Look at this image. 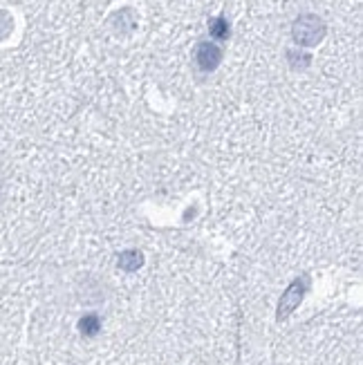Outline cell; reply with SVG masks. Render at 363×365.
<instances>
[{
    "label": "cell",
    "mask_w": 363,
    "mask_h": 365,
    "mask_svg": "<svg viewBox=\"0 0 363 365\" xmlns=\"http://www.w3.org/2000/svg\"><path fill=\"white\" fill-rule=\"evenodd\" d=\"M14 29V21H12V16L7 14V12H0V40L10 36V31Z\"/></svg>",
    "instance_id": "cell-8"
},
{
    "label": "cell",
    "mask_w": 363,
    "mask_h": 365,
    "mask_svg": "<svg viewBox=\"0 0 363 365\" xmlns=\"http://www.w3.org/2000/svg\"><path fill=\"white\" fill-rule=\"evenodd\" d=\"M287 59L292 61V68H308V66H310V61H312L308 54H301V52L296 54L294 50H289V52H287Z\"/></svg>",
    "instance_id": "cell-7"
},
{
    "label": "cell",
    "mask_w": 363,
    "mask_h": 365,
    "mask_svg": "<svg viewBox=\"0 0 363 365\" xmlns=\"http://www.w3.org/2000/svg\"><path fill=\"white\" fill-rule=\"evenodd\" d=\"M222 47L217 43H211V40H202L196 47V63L202 72H213L217 70V66L222 63Z\"/></svg>",
    "instance_id": "cell-3"
},
{
    "label": "cell",
    "mask_w": 363,
    "mask_h": 365,
    "mask_svg": "<svg viewBox=\"0 0 363 365\" xmlns=\"http://www.w3.org/2000/svg\"><path fill=\"white\" fill-rule=\"evenodd\" d=\"M209 34H211L215 40H227L229 38V21L224 16H215V18L209 21Z\"/></svg>",
    "instance_id": "cell-6"
},
{
    "label": "cell",
    "mask_w": 363,
    "mask_h": 365,
    "mask_svg": "<svg viewBox=\"0 0 363 365\" xmlns=\"http://www.w3.org/2000/svg\"><path fill=\"white\" fill-rule=\"evenodd\" d=\"M327 34L325 21L317 14H301L292 25V38L298 47H314L319 45Z\"/></svg>",
    "instance_id": "cell-1"
},
{
    "label": "cell",
    "mask_w": 363,
    "mask_h": 365,
    "mask_svg": "<svg viewBox=\"0 0 363 365\" xmlns=\"http://www.w3.org/2000/svg\"><path fill=\"white\" fill-rule=\"evenodd\" d=\"M310 289V278L308 275H301V278H296L292 285L285 289V294L280 296V303H278V310H276V319L282 323L287 321L289 316L296 312V307L303 303L305 294H308Z\"/></svg>",
    "instance_id": "cell-2"
},
{
    "label": "cell",
    "mask_w": 363,
    "mask_h": 365,
    "mask_svg": "<svg viewBox=\"0 0 363 365\" xmlns=\"http://www.w3.org/2000/svg\"><path fill=\"white\" fill-rule=\"evenodd\" d=\"M79 332H81V336L94 338L101 332V319L96 314H85L83 319L79 321Z\"/></svg>",
    "instance_id": "cell-5"
},
{
    "label": "cell",
    "mask_w": 363,
    "mask_h": 365,
    "mask_svg": "<svg viewBox=\"0 0 363 365\" xmlns=\"http://www.w3.org/2000/svg\"><path fill=\"white\" fill-rule=\"evenodd\" d=\"M117 265H119V269L133 273V271L142 269V267H144V254H142V251H137V249L121 251L119 258H117Z\"/></svg>",
    "instance_id": "cell-4"
},
{
    "label": "cell",
    "mask_w": 363,
    "mask_h": 365,
    "mask_svg": "<svg viewBox=\"0 0 363 365\" xmlns=\"http://www.w3.org/2000/svg\"><path fill=\"white\" fill-rule=\"evenodd\" d=\"M0 200H3V191H0Z\"/></svg>",
    "instance_id": "cell-9"
}]
</instances>
